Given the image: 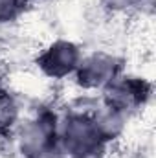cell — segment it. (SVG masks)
Listing matches in <instances>:
<instances>
[{
    "label": "cell",
    "instance_id": "cell-1",
    "mask_svg": "<svg viewBox=\"0 0 156 158\" xmlns=\"http://www.w3.org/2000/svg\"><path fill=\"white\" fill-rule=\"evenodd\" d=\"M53 50V48H51ZM55 61V64H51L50 66V72L51 74H57V76H61V74H64V72H70L76 64V50L70 46V44H57L55 46V50L53 52H50L46 57H44V63L48 64V63H53Z\"/></svg>",
    "mask_w": 156,
    "mask_h": 158
}]
</instances>
